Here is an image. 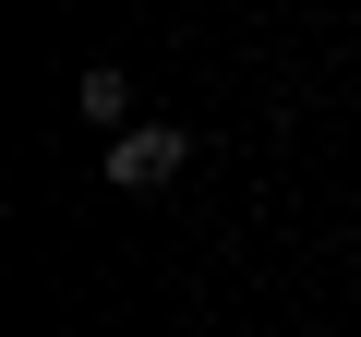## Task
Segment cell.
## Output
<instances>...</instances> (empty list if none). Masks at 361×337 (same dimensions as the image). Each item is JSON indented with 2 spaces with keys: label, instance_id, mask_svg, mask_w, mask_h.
<instances>
[{
  "label": "cell",
  "instance_id": "1",
  "mask_svg": "<svg viewBox=\"0 0 361 337\" xmlns=\"http://www.w3.org/2000/svg\"><path fill=\"white\" fill-rule=\"evenodd\" d=\"M180 157H193V133H180V121H133V133L109 145V193H157V181H180Z\"/></svg>",
  "mask_w": 361,
  "mask_h": 337
},
{
  "label": "cell",
  "instance_id": "2",
  "mask_svg": "<svg viewBox=\"0 0 361 337\" xmlns=\"http://www.w3.org/2000/svg\"><path fill=\"white\" fill-rule=\"evenodd\" d=\"M73 121H97V133L121 145V133H133V73H109V61H97V73H73Z\"/></svg>",
  "mask_w": 361,
  "mask_h": 337
}]
</instances>
